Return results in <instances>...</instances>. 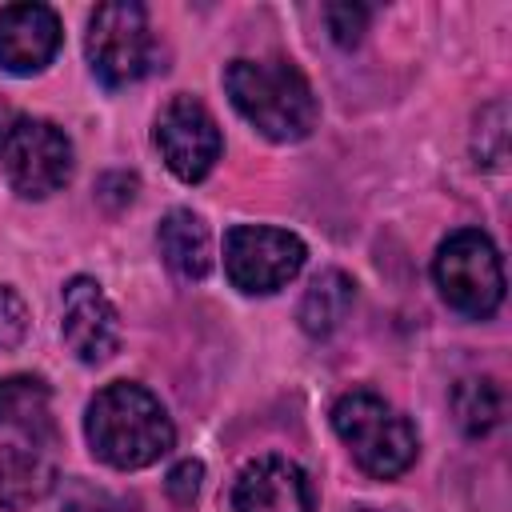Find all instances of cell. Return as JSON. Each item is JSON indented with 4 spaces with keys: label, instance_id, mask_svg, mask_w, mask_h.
I'll return each mask as SVG.
<instances>
[{
    "label": "cell",
    "instance_id": "17",
    "mask_svg": "<svg viewBox=\"0 0 512 512\" xmlns=\"http://www.w3.org/2000/svg\"><path fill=\"white\" fill-rule=\"evenodd\" d=\"M476 156L488 168H500L504 156H508V108L500 100L488 104L476 120Z\"/></svg>",
    "mask_w": 512,
    "mask_h": 512
},
{
    "label": "cell",
    "instance_id": "9",
    "mask_svg": "<svg viewBox=\"0 0 512 512\" xmlns=\"http://www.w3.org/2000/svg\"><path fill=\"white\" fill-rule=\"evenodd\" d=\"M60 336H64L68 352L84 364H104V360L116 356V348H120V312L92 276H72L64 284Z\"/></svg>",
    "mask_w": 512,
    "mask_h": 512
},
{
    "label": "cell",
    "instance_id": "3",
    "mask_svg": "<svg viewBox=\"0 0 512 512\" xmlns=\"http://www.w3.org/2000/svg\"><path fill=\"white\" fill-rule=\"evenodd\" d=\"M332 428L348 444L352 460L376 480L408 472L420 452L416 428L368 388H352L332 404Z\"/></svg>",
    "mask_w": 512,
    "mask_h": 512
},
{
    "label": "cell",
    "instance_id": "12",
    "mask_svg": "<svg viewBox=\"0 0 512 512\" xmlns=\"http://www.w3.org/2000/svg\"><path fill=\"white\" fill-rule=\"evenodd\" d=\"M56 484L52 460L40 452V444H20L4 440L0 444V508L24 512L40 504Z\"/></svg>",
    "mask_w": 512,
    "mask_h": 512
},
{
    "label": "cell",
    "instance_id": "8",
    "mask_svg": "<svg viewBox=\"0 0 512 512\" xmlns=\"http://www.w3.org/2000/svg\"><path fill=\"white\" fill-rule=\"evenodd\" d=\"M156 148L184 184L204 180L220 160V128L196 96H172L156 116Z\"/></svg>",
    "mask_w": 512,
    "mask_h": 512
},
{
    "label": "cell",
    "instance_id": "11",
    "mask_svg": "<svg viewBox=\"0 0 512 512\" xmlns=\"http://www.w3.org/2000/svg\"><path fill=\"white\" fill-rule=\"evenodd\" d=\"M232 512H312V488L288 456H256L232 484Z\"/></svg>",
    "mask_w": 512,
    "mask_h": 512
},
{
    "label": "cell",
    "instance_id": "15",
    "mask_svg": "<svg viewBox=\"0 0 512 512\" xmlns=\"http://www.w3.org/2000/svg\"><path fill=\"white\" fill-rule=\"evenodd\" d=\"M356 300V284L340 272V268H324L300 296V308H296V320L308 336H332L340 328V320L348 316Z\"/></svg>",
    "mask_w": 512,
    "mask_h": 512
},
{
    "label": "cell",
    "instance_id": "20",
    "mask_svg": "<svg viewBox=\"0 0 512 512\" xmlns=\"http://www.w3.org/2000/svg\"><path fill=\"white\" fill-rule=\"evenodd\" d=\"M200 480H204V464H200V460H180V464L168 472L164 488H168V496H172L176 504H192L196 492H200Z\"/></svg>",
    "mask_w": 512,
    "mask_h": 512
},
{
    "label": "cell",
    "instance_id": "10",
    "mask_svg": "<svg viewBox=\"0 0 512 512\" xmlns=\"http://www.w3.org/2000/svg\"><path fill=\"white\" fill-rule=\"evenodd\" d=\"M60 16L48 4L0 8V68L12 76L44 72L60 52Z\"/></svg>",
    "mask_w": 512,
    "mask_h": 512
},
{
    "label": "cell",
    "instance_id": "13",
    "mask_svg": "<svg viewBox=\"0 0 512 512\" xmlns=\"http://www.w3.org/2000/svg\"><path fill=\"white\" fill-rule=\"evenodd\" d=\"M160 256L180 280H204L212 268V232L192 208H172L160 220Z\"/></svg>",
    "mask_w": 512,
    "mask_h": 512
},
{
    "label": "cell",
    "instance_id": "18",
    "mask_svg": "<svg viewBox=\"0 0 512 512\" xmlns=\"http://www.w3.org/2000/svg\"><path fill=\"white\" fill-rule=\"evenodd\" d=\"M28 336V304L16 288L0 284V352H12Z\"/></svg>",
    "mask_w": 512,
    "mask_h": 512
},
{
    "label": "cell",
    "instance_id": "16",
    "mask_svg": "<svg viewBox=\"0 0 512 512\" xmlns=\"http://www.w3.org/2000/svg\"><path fill=\"white\" fill-rule=\"evenodd\" d=\"M452 412H456V424L464 428V436L480 440L492 428H500V420H504V388L492 376H468L452 388Z\"/></svg>",
    "mask_w": 512,
    "mask_h": 512
},
{
    "label": "cell",
    "instance_id": "5",
    "mask_svg": "<svg viewBox=\"0 0 512 512\" xmlns=\"http://www.w3.org/2000/svg\"><path fill=\"white\" fill-rule=\"evenodd\" d=\"M84 52H88L92 72L108 88L136 84L156 60V44H152V28H148L144 4H136V0L100 4L88 16Z\"/></svg>",
    "mask_w": 512,
    "mask_h": 512
},
{
    "label": "cell",
    "instance_id": "6",
    "mask_svg": "<svg viewBox=\"0 0 512 512\" xmlns=\"http://www.w3.org/2000/svg\"><path fill=\"white\" fill-rule=\"evenodd\" d=\"M0 168L8 176V184L28 196V200H44L52 192H60L72 176V144L68 136L40 116H16L8 136L0 140Z\"/></svg>",
    "mask_w": 512,
    "mask_h": 512
},
{
    "label": "cell",
    "instance_id": "4",
    "mask_svg": "<svg viewBox=\"0 0 512 512\" xmlns=\"http://www.w3.org/2000/svg\"><path fill=\"white\" fill-rule=\"evenodd\" d=\"M432 276H436V288L440 296L472 316V320H484L500 308L504 300V268H500V252L496 244L480 232V228H460L452 232L440 248H436V260H432Z\"/></svg>",
    "mask_w": 512,
    "mask_h": 512
},
{
    "label": "cell",
    "instance_id": "1",
    "mask_svg": "<svg viewBox=\"0 0 512 512\" xmlns=\"http://www.w3.org/2000/svg\"><path fill=\"white\" fill-rule=\"evenodd\" d=\"M84 436L92 444V456H100L112 468L132 472V468L156 464L172 448L176 428L164 404L144 384L116 380L92 396L88 416H84Z\"/></svg>",
    "mask_w": 512,
    "mask_h": 512
},
{
    "label": "cell",
    "instance_id": "7",
    "mask_svg": "<svg viewBox=\"0 0 512 512\" xmlns=\"http://www.w3.org/2000/svg\"><path fill=\"white\" fill-rule=\"evenodd\" d=\"M304 240L288 228H268V224H236L224 236V272L232 288L248 296H264L284 288L300 268H304Z\"/></svg>",
    "mask_w": 512,
    "mask_h": 512
},
{
    "label": "cell",
    "instance_id": "2",
    "mask_svg": "<svg viewBox=\"0 0 512 512\" xmlns=\"http://www.w3.org/2000/svg\"><path fill=\"white\" fill-rule=\"evenodd\" d=\"M224 88L232 108L276 144L304 140L320 120V100L292 60H232Z\"/></svg>",
    "mask_w": 512,
    "mask_h": 512
},
{
    "label": "cell",
    "instance_id": "21",
    "mask_svg": "<svg viewBox=\"0 0 512 512\" xmlns=\"http://www.w3.org/2000/svg\"><path fill=\"white\" fill-rule=\"evenodd\" d=\"M12 120H16V112H12V108H8L4 100H0V140L8 136V128H12Z\"/></svg>",
    "mask_w": 512,
    "mask_h": 512
},
{
    "label": "cell",
    "instance_id": "14",
    "mask_svg": "<svg viewBox=\"0 0 512 512\" xmlns=\"http://www.w3.org/2000/svg\"><path fill=\"white\" fill-rule=\"evenodd\" d=\"M0 424L28 432L32 444L52 440V388L28 372L0 376Z\"/></svg>",
    "mask_w": 512,
    "mask_h": 512
},
{
    "label": "cell",
    "instance_id": "19",
    "mask_svg": "<svg viewBox=\"0 0 512 512\" xmlns=\"http://www.w3.org/2000/svg\"><path fill=\"white\" fill-rule=\"evenodd\" d=\"M324 20H328V32L340 48H352L360 44L364 28H368V8L364 4H328L324 8Z\"/></svg>",
    "mask_w": 512,
    "mask_h": 512
}]
</instances>
